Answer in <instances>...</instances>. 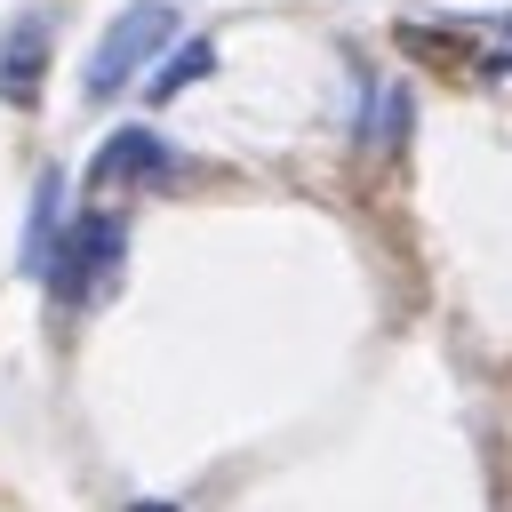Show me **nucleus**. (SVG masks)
Wrapping results in <instances>:
<instances>
[{
  "mask_svg": "<svg viewBox=\"0 0 512 512\" xmlns=\"http://www.w3.org/2000/svg\"><path fill=\"white\" fill-rule=\"evenodd\" d=\"M176 48V8L168 0H128L104 32H96V48H88V64H80V96L88 104H112L136 72H152L160 56Z\"/></svg>",
  "mask_w": 512,
  "mask_h": 512,
  "instance_id": "1",
  "label": "nucleus"
},
{
  "mask_svg": "<svg viewBox=\"0 0 512 512\" xmlns=\"http://www.w3.org/2000/svg\"><path fill=\"white\" fill-rule=\"evenodd\" d=\"M120 256H128V216L120 208H80L64 224V240H56V256H48L40 280H48V296L64 312H80V304H96L120 280Z\"/></svg>",
  "mask_w": 512,
  "mask_h": 512,
  "instance_id": "2",
  "label": "nucleus"
},
{
  "mask_svg": "<svg viewBox=\"0 0 512 512\" xmlns=\"http://www.w3.org/2000/svg\"><path fill=\"white\" fill-rule=\"evenodd\" d=\"M168 176H176V144L160 128H144V120L112 128L96 144V160H88V184H168Z\"/></svg>",
  "mask_w": 512,
  "mask_h": 512,
  "instance_id": "3",
  "label": "nucleus"
},
{
  "mask_svg": "<svg viewBox=\"0 0 512 512\" xmlns=\"http://www.w3.org/2000/svg\"><path fill=\"white\" fill-rule=\"evenodd\" d=\"M40 80H48V16H16L0 32V96L40 104Z\"/></svg>",
  "mask_w": 512,
  "mask_h": 512,
  "instance_id": "4",
  "label": "nucleus"
},
{
  "mask_svg": "<svg viewBox=\"0 0 512 512\" xmlns=\"http://www.w3.org/2000/svg\"><path fill=\"white\" fill-rule=\"evenodd\" d=\"M64 176L56 168H40V184H32V216H24V248H16V264L40 280L48 272V256H56V240H64Z\"/></svg>",
  "mask_w": 512,
  "mask_h": 512,
  "instance_id": "5",
  "label": "nucleus"
},
{
  "mask_svg": "<svg viewBox=\"0 0 512 512\" xmlns=\"http://www.w3.org/2000/svg\"><path fill=\"white\" fill-rule=\"evenodd\" d=\"M408 120H416V96H408V80H368V120H360V144H376V152H400V144H408Z\"/></svg>",
  "mask_w": 512,
  "mask_h": 512,
  "instance_id": "6",
  "label": "nucleus"
},
{
  "mask_svg": "<svg viewBox=\"0 0 512 512\" xmlns=\"http://www.w3.org/2000/svg\"><path fill=\"white\" fill-rule=\"evenodd\" d=\"M208 72H216V40H176V48L152 64L144 96H152V104H176V96H184V88H200Z\"/></svg>",
  "mask_w": 512,
  "mask_h": 512,
  "instance_id": "7",
  "label": "nucleus"
},
{
  "mask_svg": "<svg viewBox=\"0 0 512 512\" xmlns=\"http://www.w3.org/2000/svg\"><path fill=\"white\" fill-rule=\"evenodd\" d=\"M480 32H496V40H512V8H496V16H480Z\"/></svg>",
  "mask_w": 512,
  "mask_h": 512,
  "instance_id": "8",
  "label": "nucleus"
},
{
  "mask_svg": "<svg viewBox=\"0 0 512 512\" xmlns=\"http://www.w3.org/2000/svg\"><path fill=\"white\" fill-rule=\"evenodd\" d=\"M128 512H184V504H160V496H144V504H128Z\"/></svg>",
  "mask_w": 512,
  "mask_h": 512,
  "instance_id": "9",
  "label": "nucleus"
}]
</instances>
